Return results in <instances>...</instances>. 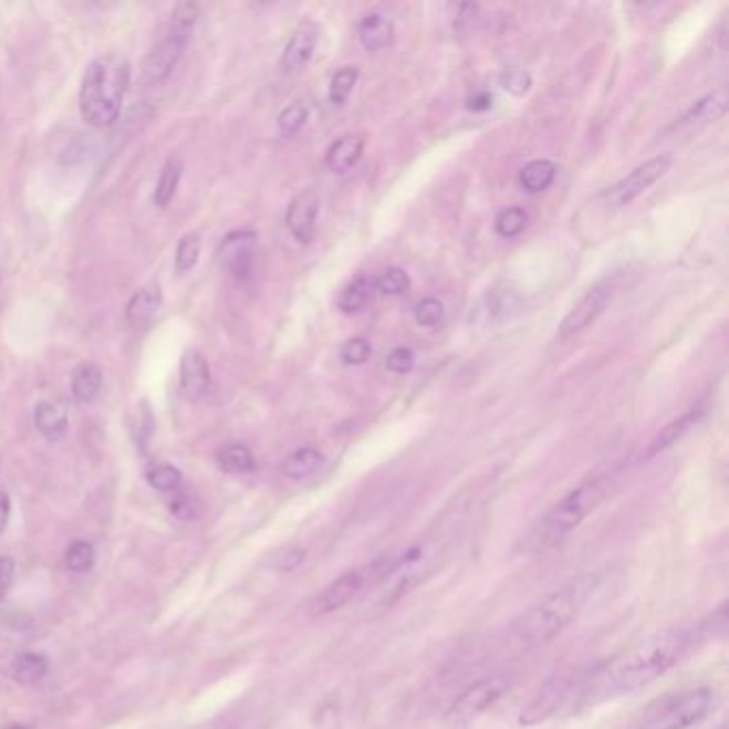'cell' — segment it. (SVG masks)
Segmentation results:
<instances>
[{
	"label": "cell",
	"mask_w": 729,
	"mask_h": 729,
	"mask_svg": "<svg viewBox=\"0 0 729 729\" xmlns=\"http://www.w3.org/2000/svg\"><path fill=\"white\" fill-rule=\"evenodd\" d=\"M570 689L571 676H567V674L550 678L538 691V696L522 708L520 723L531 728V726H540L543 721H548L561 708V704L565 701V698L570 696Z\"/></svg>",
	"instance_id": "cell-12"
},
{
	"label": "cell",
	"mask_w": 729,
	"mask_h": 729,
	"mask_svg": "<svg viewBox=\"0 0 729 729\" xmlns=\"http://www.w3.org/2000/svg\"><path fill=\"white\" fill-rule=\"evenodd\" d=\"M715 691L708 687L667 694L655 699L627 729H689L710 715Z\"/></svg>",
	"instance_id": "cell-5"
},
{
	"label": "cell",
	"mask_w": 729,
	"mask_h": 729,
	"mask_svg": "<svg viewBox=\"0 0 729 729\" xmlns=\"http://www.w3.org/2000/svg\"><path fill=\"white\" fill-rule=\"evenodd\" d=\"M103 385V371L96 366L95 362H82L71 377V389L73 398L82 405H88L96 398Z\"/></svg>",
	"instance_id": "cell-23"
},
{
	"label": "cell",
	"mask_w": 729,
	"mask_h": 729,
	"mask_svg": "<svg viewBox=\"0 0 729 729\" xmlns=\"http://www.w3.org/2000/svg\"><path fill=\"white\" fill-rule=\"evenodd\" d=\"M219 465L225 473L242 476V473L254 471L257 460H254L253 451L247 445L231 444L219 451Z\"/></svg>",
	"instance_id": "cell-28"
},
{
	"label": "cell",
	"mask_w": 729,
	"mask_h": 729,
	"mask_svg": "<svg viewBox=\"0 0 729 729\" xmlns=\"http://www.w3.org/2000/svg\"><path fill=\"white\" fill-rule=\"evenodd\" d=\"M520 304L522 300L515 289L508 285L497 287L477 306L476 319L483 325H499L513 317L520 311Z\"/></svg>",
	"instance_id": "cell-16"
},
{
	"label": "cell",
	"mask_w": 729,
	"mask_h": 729,
	"mask_svg": "<svg viewBox=\"0 0 729 729\" xmlns=\"http://www.w3.org/2000/svg\"><path fill=\"white\" fill-rule=\"evenodd\" d=\"M694 642L696 634L678 627L639 642L597 674L589 691V699L595 704L644 689L664 676L669 667L676 666Z\"/></svg>",
	"instance_id": "cell-1"
},
{
	"label": "cell",
	"mask_w": 729,
	"mask_h": 729,
	"mask_svg": "<svg viewBox=\"0 0 729 729\" xmlns=\"http://www.w3.org/2000/svg\"><path fill=\"white\" fill-rule=\"evenodd\" d=\"M373 287H375V283L368 277H355L350 285L341 291V295H339V309L343 313H355V311H360L368 302Z\"/></svg>",
	"instance_id": "cell-29"
},
{
	"label": "cell",
	"mask_w": 729,
	"mask_h": 729,
	"mask_svg": "<svg viewBox=\"0 0 729 729\" xmlns=\"http://www.w3.org/2000/svg\"><path fill=\"white\" fill-rule=\"evenodd\" d=\"M11 518V499L4 490H0V533L7 529Z\"/></svg>",
	"instance_id": "cell-44"
},
{
	"label": "cell",
	"mask_w": 729,
	"mask_h": 729,
	"mask_svg": "<svg viewBox=\"0 0 729 729\" xmlns=\"http://www.w3.org/2000/svg\"><path fill=\"white\" fill-rule=\"evenodd\" d=\"M309 121V107L304 103H291L279 114V128L283 135H295Z\"/></svg>",
	"instance_id": "cell-36"
},
{
	"label": "cell",
	"mask_w": 729,
	"mask_h": 729,
	"mask_svg": "<svg viewBox=\"0 0 729 729\" xmlns=\"http://www.w3.org/2000/svg\"><path fill=\"white\" fill-rule=\"evenodd\" d=\"M321 199L315 190H304L295 195L287 208V229L300 244H311L317 233Z\"/></svg>",
	"instance_id": "cell-13"
},
{
	"label": "cell",
	"mask_w": 729,
	"mask_h": 729,
	"mask_svg": "<svg viewBox=\"0 0 729 729\" xmlns=\"http://www.w3.org/2000/svg\"><path fill=\"white\" fill-rule=\"evenodd\" d=\"M409 285H412L409 274L403 268H387L375 281V287L383 295H403Z\"/></svg>",
	"instance_id": "cell-35"
},
{
	"label": "cell",
	"mask_w": 729,
	"mask_h": 729,
	"mask_svg": "<svg viewBox=\"0 0 729 729\" xmlns=\"http://www.w3.org/2000/svg\"><path fill=\"white\" fill-rule=\"evenodd\" d=\"M171 513L178 518V520H190L195 518V503L190 501L189 497H178L171 501Z\"/></svg>",
	"instance_id": "cell-43"
},
{
	"label": "cell",
	"mask_w": 729,
	"mask_h": 729,
	"mask_svg": "<svg viewBox=\"0 0 729 729\" xmlns=\"http://www.w3.org/2000/svg\"><path fill=\"white\" fill-rule=\"evenodd\" d=\"M444 302H439L437 298H426L415 306V321L424 327H437L444 323Z\"/></svg>",
	"instance_id": "cell-37"
},
{
	"label": "cell",
	"mask_w": 729,
	"mask_h": 729,
	"mask_svg": "<svg viewBox=\"0 0 729 729\" xmlns=\"http://www.w3.org/2000/svg\"><path fill=\"white\" fill-rule=\"evenodd\" d=\"M48 669H50V664L43 655H37V653H22L13 666H11V676L20 683V685H37L41 683L45 676H48Z\"/></svg>",
	"instance_id": "cell-27"
},
{
	"label": "cell",
	"mask_w": 729,
	"mask_h": 729,
	"mask_svg": "<svg viewBox=\"0 0 729 729\" xmlns=\"http://www.w3.org/2000/svg\"><path fill=\"white\" fill-rule=\"evenodd\" d=\"M469 107H471V110H476V112L488 110V107H492V96L486 95V93L471 96V101H469Z\"/></svg>",
	"instance_id": "cell-45"
},
{
	"label": "cell",
	"mask_w": 729,
	"mask_h": 729,
	"mask_svg": "<svg viewBox=\"0 0 729 729\" xmlns=\"http://www.w3.org/2000/svg\"><path fill=\"white\" fill-rule=\"evenodd\" d=\"M610 481L607 477H593L571 490L554 508L550 509L540 522L520 540L518 550L527 556L545 554L556 548L561 541L567 540L571 533L584 522L589 513L602 506L607 494Z\"/></svg>",
	"instance_id": "cell-3"
},
{
	"label": "cell",
	"mask_w": 729,
	"mask_h": 729,
	"mask_svg": "<svg viewBox=\"0 0 729 729\" xmlns=\"http://www.w3.org/2000/svg\"><path fill=\"white\" fill-rule=\"evenodd\" d=\"M671 167V157L669 155H659L655 159L646 160L637 165L632 174L621 178L614 187L603 192L607 204L621 208L629 206L634 199H637L644 190L650 189L655 183H659Z\"/></svg>",
	"instance_id": "cell-9"
},
{
	"label": "cell",
	"mask_w": 729,
	"mask_h": 729,
	"mask_svg": "<svg viewBox=\"0 0 729 729\" xmlns=\"http://www.w3.org/2000/svg\"><path fill=\"white\" fill-rule=\"evenodd\" d=\"M371 355H373V347L366 339H351L341 350V360L347 366H362L371 360Z\"/></svg>",
	"instance_id": "cell-38"
},
{
	"label": "cell",
	"mask_w": 729,
	"mask_h": 729,
	"mask_svg": "<svg viewBox=\"0 0 729 729\" xmlns=\"http://www.w3.org/2000/svg\"><path fill=\"white\" fill-rule=\"evenodd\" d=\"M2 729H29V728H24V726H20V723H11V726H7V728H2Z\"/></svg>",
	"instance_id": "cell-46"
},
{
	"label": "cell",
	"mask_w": 729,
	"mask_h": 729,
	"mask_svg": "<svg viewBox=\"0 0 729 729\" xmlns=\"http://www.w3.org/2000/svg\"><path fill=\"white\" fill-rule=\"evenodd\" d=\"M34 428L48 441H61L69 430V413L59 400H41L34 407Z\"/></svg>",
	"instance_id": "cell-18"
},
{
	"label": "cell",
	"mask_w": 729,
	"mask_h": 729,
	"mask_svg": "<svg viewBox=\"0 0 729 729\" xmlns=\"http://www.w3.org/2000/svg\"><path fill=\"white\" fill-rule=\"evenodd\" d=\"M360 77V69L357 66H343L332 75L330 82V103L334 107H343L347 103L355 84Z\"/></svg>",
	"instance_id": "cell-30"
},
{
	"label": "cell",
	"mask_w": 729,
	"mask_h": 729,
	"mask_svg": "<svg viewBox=\"0 0 729 729\" xmlns=\"http://www.w3.org/2000/svg\"><path fill=\"white\" fill-rule=\"evenodd\" d=\"M131 82V66L125 56L110 52L88 63L80 86V114L86 125L105 128L121 116Z\"/></svg>",
	"instance_id": "cell-4"
},
{
	"label": "cell",
	"mask_w": 729,
	"mask_h": 729,
	"mask_svg": "<svg viewBox=\"0 0 729 729\" xmlns=\"http://www.w3.org/2000/svg\"><path fill=\"white\" fill-rule=\"evenodd\" d=\"M210 387V366L204 353L189 350L180 360V394L187 400H199Z\"/></svg>",
	"instance_id": "cell-17"
},
{
	"label": "cell",
	"mask_w": 729,
	"mask_h": 729,
	"mask_svg": "<svg viewBox=\"0 0 729 729\" xmlns=\"http://www.w3.org/2000/svg\"><path fill=\"white\" fill-rule=\"evenodd\" d=\"M323 465V454L315 447H302L287 456L281 465V473L289 479H304L313 476Z\"/></svg>",
	"instance_id": "cell-26"
},
{
	"label": "cell",
	"mask_w": 729,
	"mask_h": 729,
	"mask_svg": "<svg viewBox=\"0 0 729 729\" xmlns=\"http://www.w3.org/2000/svg\"><path fill=\"white\" fill-rule=\"evenodd\" d=\"M321 27L315 20H304L298 24V29L291 34L289 43L283 52V69L285 71H300L311 63L315 50H317Z\"/></svg>",
	"instance_id": "cell-14"
},
{
	"label": "cell",
	"mask_w": 729,
	"mask_h": 729,
	"mask_svg": "<svg viewBox=\"0 0 729 729\" xmlns=\"http://www.w3.org/2000/svg\"><path fill=\"white\" fill-rule=\"evenodd\" d=\"M704 409H691V412L685 413V415H680L678 419H674V421H669L667 424L666 428L650 441V445H648V451H646V456H657V454H662V451H666L667 447H671L674 444H678L691 428H696V424H698L699 419L704 417Z\"/></svg>",
	"instance_id": "cell-22"
},
{
	"label": "cell",
	"mask_w": 729,
	"mask_h": 729,
	"mask_svg": "<svg viewBox=\"0 0 729 729\" xmlns=\"http://www.w3.org/2000/svg\"><path fill=\"white\" fill-rule=\"evenodd\" d=\"M527 225H529V215H527V210L513 206V208H506V210H501V212L497 215V219H494V231H497L501 238L509 240V238L520 236V233L527 229Z\"/></svg>",
	"instance_id": "cell-32"
},
{
	"label": "cell",
	"mask_w": 729,
	"mask_h": 729,
	"mask_svg": "<svg viewBox=\"0 0 729 729\" xmlns=\"http://www.w3.org/2000/svg\"><path fill=\"white\" fill-rule=\"evenodd\" d=\"M146 479L148 483L155 488V490H160V492H174L180 488L183 483V473L171 467V465H155L148 473H146Z\"/></svg>",
	"instance_id": "cell-34"
},
{
	"label": "cell",
	"mask_w": 729,
	"mask_h": 729,
	"mask_svg": "<svg viewBox=\"0 0 729 729\" xmlns=\"http://www.w3.org/2000/svg\"><path fill=\"white\" fill-rule=\"evenodd\" d=\"M556 174H559L556 163L548 159L531 160L520 171V187L527 192H543L552 187Z\"/></svg>",
	"instance_id": "cell-24"
},
{
	"label": "cell",
	"mask_w": 729,
	"mask_h": 729,
	"mask_svg": "<svg viewBox=\"0 0 729 729\" xmlns=\"http://www.w3.org/2000/svg\"><path fill=\"white\" fill-rule=\"evenodd\" d=\"M501 86L508 91L509 95H527L531 88V75L524 69H511L508 73H503Z\"/></svg>",
	"instance_id": "cell-40"
},
{
	"label": "cell",
	"mask_w": 729,
	"mask_h": 729,
	"mask_svg": "<svg viewBox=\"0 0 729 729\" xmlns=\"http://www.w3.org/2000/svg\"><path fill=\"white\" fill-rule=\"evenodd\" d=\"M302 561H304V550H300V548H287L283 554L277 556V563L274 565H277V570L291 571L295 570Z\"/></svg>",
	"instance_id": "cell-41"
},
{
	"label": "cell",
	"mask_w": 729,
	"mask_h": 729,
	"mask_svg": "<svg viewBox=\"0 0 729 729\" xmlns=\"http://www.w3.org/2000/svg\"><path fill=\"white\" fill-rule=\"evenodd\" d=\"M614 293V283L610 279H603L597 285L591 287L584 298L573 306L570 315L563 319L561 327H559V341H565L573 334L586 330L589 325H593L597 319L602 317L605 306L610 304Z\"/></svg>",
	"instance_id": "cell-10"
},
{
	"label": "cell",
	"mask_w": 729,
	"mask_h": 729,
	"mask_svg": "<svg viewBox=\"0 0 729 729\" xmlns=\"http://www.w3.org/2000/svg\"><path fill=\"white\" fill-rule=\"evenodd\" d=\"M199 253H201V238H199V233H195V231L185 233L180 238V242H178L176 257H174L176 272L178 274L190 272L197 265V261H199Z\"/></svg>",
	"instance_id": "cell-31"
},
{
	"label": "cell",
	"mask_w": 729,
	"mask_h": 729,
	"mask_svg": "<svg viewBox=\"0 0 729 729\" xmlns=\"http://www.w3.org/2000/svg\"><path fill=\"white\" fill-rule=\"evenodd\" d=\"M415 366V353L409 347H396L387 355L385 368L394 375H407Z\"/></svg>",
	"instance_id": "cell-39"
},
{
	"label": "cell",
	"mask_w": 729,
	"mask_h": 729,
	"mask_svg": "<svg viewBox=\"0 0 729 729\" xmlns=\"http://www.w3.org/2000/svg\"><path fill=\"white\" fill-rule=\"evenodd\" d=\"M721 729H726V728H721Z\"/></svg>",
	"instance_id": "cell-47"
},
{
	"label": "cell",
	"mask_w": 729,
	"mask_h": 729,
	"mask_svg": "<svg viewBox=\"0 0 729 729\" xmlns=\"http://www.w3.org/2000/svg\"><path fill=\"white\" fill-rule=\"evenodd\" d=\"M254 249L257 233L251 229H238L222 238L217 257L225 272H229L238 281H244L253 272Z\"/></svg>",
	"instance_id": "cell-11"
},
{
	"label": "cell",
	"mask_w": 729,
	"mask_h": 729,
	"mask_svg": "<svg viewBox=\"0 0 729 729\" xmlns=\"http://www.w3.org/2000/svg\"><path fill=\"white\" fill-rule=\"evenodd\" d=\"M400 561L403 556H381L373 563L343 573L313 602V616H325L341 610L351 600H355L366 586L379 584L381 580H387L392 573L400 570Z\"/></svg>",
	"instance_id": "cell-7"
},
{
	"label": "cell",
	"mask_w": 729,
	"mask_h": 729,
	"mask_svg": "<svg viewBox=\"0 0 729 729\" xmlns=\"http://www.w3.org/2000/svg\"><path fill=\"white\" fill-rule=\"evenodd\" d=\"M93 563H95V545L88 541H75L64 552L66 570L84 573L93 567Z\"/></svg>",
	"instance_id": "cell-33"
},
{
	"label": "cell",
	"mask_w": 729,
	"mask_h": 729,
	"mask_svg": "<svg viewBox=\"0 0 729 729\" xmlns=\"http://www.w3.org/2000/svg\"><path fill=\"white\" fill-rule=\"evenodd\" d=\"M364 153V137L360 135H343L341 139H336L327 155H325V163L330 167V171L334 174H347L350 169L355 167V163L360 160Z\"/></svg>",
	"instance_id": "cell-21"
},
{
	"label": "cell",
	"mask_w": 729,
	"mask_h": 729,
	"mask_svg": "<svg viewBox=\"0 0 729 729\" xmlns=\"http://www.w3.org/2000/svg\"><path fill=\"white\" fill-rule=\"evenodd\" d=\"M728 112V88L712 91L706 96L698 98L678 121L674 128L676 131H694V128L706 127L719 118H723Z\"/></svg>",
	"instance_id": "cell-15"
},
{
	"label": "cell",
	"mask_w": 729,
	"mask_h": 729,
	"mask_svg": "<svg viewBox=\"0 0 729 729\" xmlns=\"http://www.w3.org/2000/svg\"><path fill=\"white\" fill-rule=\"evenodd\" d=\"M506 687L503 678H486L467 687L447 710V723L456 729L469 728L506 694Z\"/></svg>",
	"instance_id": "cell-8"
},
{
	"label": "cell",
	"mask_w": 729,
	"mask_h": 729,
	"mask_svg": "<svg viewBox=\"0 0 729 729\" xmlns=\"http://www.w3.org/2000/svg\"><path fill=\"white\" fill-rule=\"evenodd\" d=\"M199 20V4L197 2H178L169 15V22L163 31L157 45L150 50L144 63V77L153 84H159L171 75L176 64L180 63L185 50L189 48L190 37L195 24Z\"/></svg>",
	"instance_id": "cell-6"
},
{
	"label": "cell",
	"mask_w": 729,
	"mask_h": 729,
	"mask_svg": "<svg viewBox=\"0 0 729 729\" xmlns=\"http://www.w3.org/2000/svg\"><path fill=\"white\" fill-rule=\"evenodd\" d=\"M602 575L597 571L580 573L577 577L556 589L543 602L533 605L518 623L515 635L524 646H538L554 639L565 632L573 618L582 612V607L591 600L595 589L600 586Z\"/></svg>",
	"instance_id": "cell-2"
},
{
	"label": "cell",
	"mask_w": 729,
	"mask_h": 729,
	"mask_svg": "<svg viewBox=\"0 0 729 729\" xmlns=\"http://www.w3.org/2000/svg\"><path fill=\"white\" fill-rule=\"evenodd\" d=\"M357 34H360V43L364 45V50L381 52L394 41V22L383 13H368L360 22Z\"/></svg>",
	"instance_id": "cell-20"
},
{
	"label": "cell",
	"mask_w": 729,
	"mask_h": 729,
	"mask_svg": "<svg viewBox=\"0 0 729 729\" xmlns=\"http://www.w3.org/2000/svg\"><path fill=\"white\" fill-rule=\"evenodd\" d=\"M185 174V160L180 157H169L165 160L163 169H160L159 183H157V190H155V206L157 208H167L171 204V199L176 197V190L180 187Z\"/></svg>",
	"instance_id": "cell-25"
},
{
	"label": "cell",
	"mask_w": 729,
	"mask_h": 729,
	"mask_svg": "<svg viewBox=\"0 0 729 729\" xmlns=\"http://www.w3.org/2000/svg\"><path fill=\"white\" fill-rule=\"evenodd\" d=\"M13 575H15V563L7 556H0V600L4 597L7 589L11 586Z\"/></svg>",
	"instance_id": "cell-42"
},
{
	"label": "cell",
	"mask_w": 729,
	"mask_h": 729,
	"mask_svg": "<svg viewBox=\"0 0 729 729\" xmlns=\"http://www.w3.org/2000/svg\"><path fill=\"white\" fill-rule=\"evenodd\" d=\"M163 304V291L159 281H153L148 285L135 291V295L128 300L127 319L133 325H146L159 313Z\"/></svg>",
	"instance_id": "cell-19"
}]
</instances>
